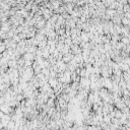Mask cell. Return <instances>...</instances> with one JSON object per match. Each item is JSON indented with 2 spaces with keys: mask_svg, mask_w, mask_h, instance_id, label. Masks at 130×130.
Listing matches in <instances>:
<instances>
[{
  "mask_svg": "<svg viewBox=\"0 0 130 130\" xmlns=\"http://www.w3.org/2000/svg\"><path fill=\"white\" fill-rule=\"evenodd\" d=\"M57 85H58V79L57 78H50L49 79V85H50L51 87H55L57 86Z\"/></svg>",
  "mask_w": 130,
  "mask_h": 130,
  "instance_id": "obj_1",
  "label": "cell"
},
{
  "mask_svg": "<svg viewBox=\"0 0 130 130\" xmlns=\"http://www.w3.org/2000/svg\"><path fill=\"white\" fill-rule=\"evenodd\" d=\"M24 59H25V60H28V61H29V60L30 61V60H33V59H34V55L32 54V53H29V52H28L26 54H25Z\"/></svg>",
  "mask_w": 130,
  "mask_h": 130,
  "instance_id": "obj_3",
  "label": "cell"
},
{
  "mask_svg": "<svg viewBox=\"0 0 130 130\" xmlns=\"http://www.w3.org/2000/svg\"><path fill=\"white\" fill-rule=\"evenodd\" d=\"M124 15H125V16H124V17H126V18H127V20H130V12H127V13H124Z\"/></svg>",
  "mask_w": 130,
  "mask_h": 130,
  "instance_id": "obj_4",
  "label": "cell"
},
{
  "mask_svg": "<svg viewBox=\"0 0 130 130\" xmlns=\"http://www.w3.org/2000/svg\"><path fill=\"white\" fill-rule=\"evenodd\" d=\"M111 121H112V119L110 118L109 115H105L104 117H103V122H104V123H106L107 125H108V124H111Z\"/></svg>",
  "mask_w": 130,
  "mask_h": 130,
  "instance_id": "obj_2",
  "label": "cell"
},
{
  "mask_svg": "<svg viewBox=\"0 0 130 130\" xmlns=\"http://www.w3.org/2000/svg\"><path fill=\"white\" fill-rule=\"evenodd\" d=\"M2 130H4V129H2Z\"/></svg>",
  "mask_w": 130,
  "mask_h": 130,
  "instance_id": "obj_5",
  "label": "cell"
}]
</instances>
